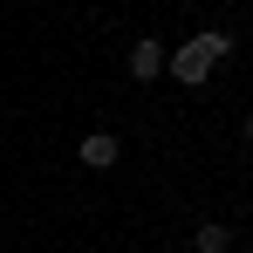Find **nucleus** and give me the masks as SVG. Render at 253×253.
Returning <instances> with one entry per match:
<instances>
[{"label":"nucleus","mask_w":253,"mask_h":253,"mask_svg":"<svg viewBox=\"0 0 253 253\" xmlns=\"http://www.w3.org/2000/svg\"><path fill=\"white\" fill-rule=\"evenodd\" d=\"M226 55H233V35H226V28H206V35H192V42L171 55V76L185 89H199L212 76V62H226Z\"/></svg>","instance_id":"nucleus-1"},{"label":"nucleus","mask_w":253,"mask_h":253,"mask_svg":"<svg viewBox=\"0 0 253 253\" xmlns=\"http://www.w3.org/2000/svg\"><path fill=\"white\" fill-rule=\"evenodd\" d=\"M192 247H199V253H233V233H226V226H219V219H206V226H199V240H192Z\"/></svg>","instance_id":"nucleus-4"},{"label":"nucleus","mask_w":253,"mask_h":253,"mask_svg":"<svg viewBox=\"0 0 253 253\" xmlns=\"http://www.w3.org/2000/svg\"><path fill=\"white\" fill-rule=\"evenodd\" d=\"M76 158H83L89 171H110L117 158H124V144H117V130H89L83 144H76Z\"/></svg>","instance_id":"nucleus-2"},{"label":"nucleus","mask_w":253,"mask_h":253,"mask_svg":"<svg viewBox=\"0 0 253 253\" xmlns=\"http://www.w3.org/2000/svg\"><path fill=\"white\" fill-rule=\"evenodd\" d=\"M247 144H253V117H247Z\"/></svg>","instance_id":"nucleus-5"},{"label":"nucleus","mask_w":253,"mask_h":253,"mask_svg":"<svg viewBox=\"0 0 253 253\" xmlns=\"http://www.w3.org/2000/svg\"><path fill=\"white\" fill-rule=\"evenodd\" d=\"M158 69H165V48H158V42H151V35H144V42L130 48V76H137V83H151Z\"/></svg>","instance_id":"nucleus-3"}]
</instances>
